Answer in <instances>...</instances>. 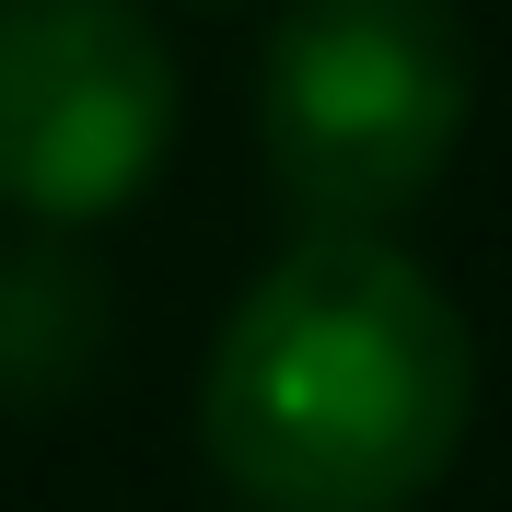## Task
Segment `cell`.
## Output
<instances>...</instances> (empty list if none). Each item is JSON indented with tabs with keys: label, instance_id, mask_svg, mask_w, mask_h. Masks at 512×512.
I'll return each mask as SVG.
<instances>
[{
	"label": "cell",
	"instance_id": "6da1fadb",
	"mask_svg": "<svg viewBox=\"0 0 512 512\" xmlns=\"http://www.w3.org/2000/svg\"><path fill=\"white\" fill-rule=\"evenodd\" d=\"M478 338L373 222H303L210 338L198 443L256 512H408L466 454Z\"/></svg>",
	"mask_w": 512,
	"mask_h": 512
},
{
	"label": "cell",
	"instance_id": "7a4b0ae2",
	"mask_svg": "<svg viewBox=\"0 0 512 512\" xmlns=\"http://www.w3.org/2000/svg\"><path fill=\"white\" fill-rule=\"evenodd\" d=\"M478 47L454 0H291L256 59V140L303 222H396L466 140Z\"/></svg>",
	"mask_w": 512,
	"mask_h": 512
},
{
	"label": "cell",
	"instance_id": "3957f363",
	"mask_svg": "<svg viewBox=\"0 0 512 512\" xmlns=\"http://www.w3.org/2000/svg\"><path fill=\"white\" fill-rule=\"evenodd\" d=\"M175 152V47L140 0H0V198L70 233Z\"/></svg>",
	"mask_w": 512,
	"mask_h": 512
},
{
	"label": "cell",
	"instance_id": "277c9868",
	"mask_svg": "<svg viewBox=\"0 0 512 512\" xmlns=\"http://www.w3.org/2000/svg\"><path fill=\"white\" fill-rule=\"evenodd\" d=\"M105 280L47 233V245L0 256V396L12 408H59L105 373Z\"/></svg>",
	"mask_w": 512,
	"mask_h": 512
}]
</instances>
